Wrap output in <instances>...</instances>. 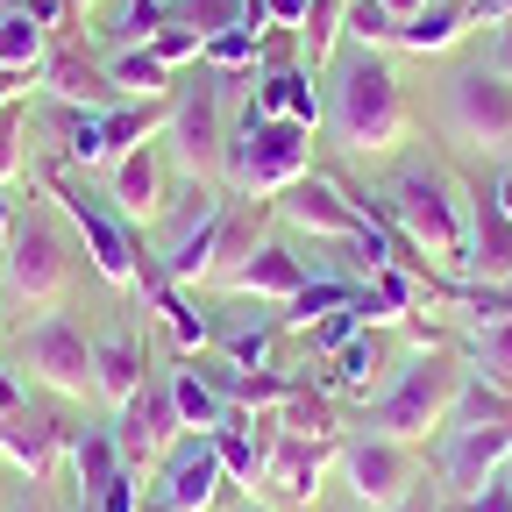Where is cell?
Masks as SVG:
<instances>
[{"label": "cell", "instance_id": "47", "mask_svg": "<svg viewBox=\"0 0 512 512\" xmlns=\"http://www.w3.org/2000/svg\"><path fill=\"white\" fill-rule=\"evenodd\" d=\"M392 512H441V498H434V484H413V491H406Z\"/></svg>", "mask_w": 512, "mask_h": 512}, {"label": "cell", "instance_id": "25", "mask_svg": "<svg viewBox=\"0 0 512 512\" xmlns=\"http://www.w3.org/2000/svg\"><path fill=\"white\" fill-rule=\"evenodd\" d=\"M64 456H72V491H79V505H86L93 491H107V484L128 470V463H121V441H114V427H72Z\"/></svg>", "mask_w": 512, "mask_h": 512}, {"label": "cell", "instance_id": "45", "mask_svg": "<svg viewBox=\"0 0 512 512\" xmlns=\"http://www.w3.org/2000/svg\"><path fill=\"white\" fill-rule=\"evenodd\" d=\"M22 406H29V384H22L8 363H0V413H22Z\"/></svg>", "mask_w": 512, "mask_h": 512}, {"label": "cell", "instance_id": "46", "mask_svg": "<svg viewBox=\"0 0 512 512\" xmlns=\"http://www.w3.org/2000/svg\"><path fill=\"white\" fill-rule=\"evenodd\" d=\"M470 15H477V29H484V22L505 29V22H512V0H470Z\"/></svg>", "mask_w": 512, "mask_h": 512}, {"label": "cell", "instance_id": "9", "mask_svg": "<svg viewBox=\"0 0 512 512\" xmlns=\"http://www.w3.org/2000/svg\"><path fill=\"white\" fill-rule=\"evenodd\" d=\"M15 363L29 384H43L57 399H93V335L72 313H36L15 335Z\"/></svg>", "mask_w": 512, "mask_h": 512}, {"label": "cell", "instance_id": "26", "mask_svg": "<svg viewBox=\"0 0 512 512\" xmlns=\"http://www.w3.org/2000/svg\"><path fill=\"white\" fill-rule=\"evenodd\" d=\"M171 406H178V420H185V434H221L228 420H235V406L214 392V384L200 377V370H192V356H178L171 370Z\"/></svg>", "mask_w": 512, "mask_h": 512}, {"label": "cell", "instance_id": "53", "mask_svg": "<svg viewBox=\"0 0 512 512\" xmlns=\"http://www.w3.org/2000/svg\"><path fill=\"white\" fill-rule=\"evenodd\" d=\"M15 512H50V505H43V498H22V505H15Z\"/></svg>", "mask_w": 512, "mask_h": 512}, {"label": "cell", "instance_id": "39", "mask_svg": "<svg viewBox=\"0 0 512 512\" xmlns=\"http://www.w3.org/2000/svg\"><path fill=\"white\" fill-rule=\"evenodd\" d=\"M356 335H363V313H356V299H349V306L320 313L313 328H306V349H313V356H335V349H342V342H356Z\"/></svg>", "mask_w": 512, "mask_h": 512}, {"label": "cell", "instance_id": "55", "mask_svg": "<svg viewBox=\"0 0 512 512\" xmlns=\"http://www.w3.org/2000/svg\"><path fill=\"white\" fill-rule=\"evenodd\" d=\"M235 512H271V505H256V498H242V505H235Z\"/></svg>", "mask_w": 512, "mask_h": 512}, {"label": "cell", "instance_id": "56", "mask_svg": "<svg viewBox=\"0 0 512 512\" xmlns=\"http://www.w3.org/2000/svg\"><path fill=\"white\" fill-rule=\"evenodd\" d=\"M441 512H463V505H441Z\"/></svg>", "mask_w": 512, "mask_h": 512}, {"label": "cell", "instance_id": "7", "mask_svg": "<svg viewBox=\"0 0 512 512\" xmlns=\"http://www.w3.org/2000/svg\"><path fill=\"white\" fill-rule=\"evenodd\" d=\"M228 93H235V86L214 79L207 64H200L185 86H171L164 143H171V157L185 164V178H200V185L221 178V150H228V121H221V107H228Z\"/></svg>", "mask_w": 512, "mask_h": 512}, {"label": "cell", "instance_id": "60", "mask_svg": "<svg viewBox=\"0 0 512 512\" xmlns=\"http://www.w3.org/2000/svg\"><path fill=\"white\" fill-rule=\"evenodd\" d=\"M0 463H8V456H0Z\"/></svg>", "mask_w": 512, "mask_h": 512}, {"label": "cell", "instance_id": "13", "mask_svg": "<svg viewBox=\"0 0 512 512\" xmlns=\"http://www.w3.org/2000/svg\"><path fill=\"white\" fill-rule=\"evenodd\" d=\"M178 434H185V420H178V406H171V377H164V370H150V377H143V392L114 413L121 463H128V470H150V463H164L171 448H178Z\"/></svg>", "mask_w": 512, "mask_h": 512}, {"label": "cell", "instance_id": "44", "mask_svg": "<svg viewBox=\"0 0 512 512\" xmlns=\"http://www.w3.org/2000/svg\"><path fill=\"white\" fill-rule=\"evenodd\" d=\"M264 8H271V29H292V36H299V22H306L313 0H264Z\"/></svg>", "mask_w": 512, "mask_h": 512}, {"label": "cell", "instance_id": "29", "mask_svg": "<svg viewBox=\"0 0 512 512\" xmlns=\"http://www.w3.org/2000/svg\"><path fill=\"white\" fill-rule=\"evenodd\" d=\"M50 43H57V36H50L29 8H15V0L0 8V72H8V79H36L43 57H50Z\"/></svg>", "mask_w": 512, "mask_h": 512}, {"label": "cell", "instance_id": "27", "mask_svg": "<svg viewBox=\"0 0 512 512\" xmlns=\"http://www.w3.org/2000/svg\"><path fill=\"white\" fill-rule=\"evenodd\" d=\"M384 377V342L377 328H363L356 342H342L328 356V370H320V392H335V399H370V384Z\"/></svg>", "mask_w": 512, "mask_h": 512}, {"label": "cell", "instance_id": "4", "mask_svg": "<svg viewBox=\"0 0 512 512\" xmlns=\"http://www.w3.org/2000/svg\"><path fill=\"white\" fill-rule=\"evenodd\" d=\"M164 114H171V100H121V107L50 100V107H43V128L57 136V164H64V171H107L121 150L164 136Z\"/></svg>", "mask_w": 512, "mask_h": 512}, {"label": "cell", "instance_id": "52", "mask_svg": "<svg viewBox=\"0 0 512 512\" xmlns=\"http://www.w3.org/2000/svg\"><path fill=\"white\" fill-rule=\"evenodd\" d=\"M93 8H107V0H72V15H79V22H86Z\"/></svg>", "mask_w": 512, "mask_h": 512}, {"label": "cell", "instance_id": "41", "mask_svg": "<svg viewBox=\"0 0 512 512\" xmlns=\"http://www.w3.org/2000/svg\"><path fill=\"white\" fill-rule=\"evenodd\" d=\"M22 128H29V114L8 100V107H0V192L22 178Z\"/></svg>", "mask_w": 512, "mask_h": 512}, {"label": "cell", "instance_id": "17", "mask_svg": "<svg viewBox=\"0 0 512 512\" xmlns=\"http://www.w3.org/2000/svg\"><path fill=\"white\" fill-rule=\"evenodd\" d=\"M505 456H512V427H441L434 477H441L448 498H470L484 477H498Z\"/></svg>", "mask_w": 512, "mask_h": 512}, {"label": "cell", "instance_id": "30", "mask_svg": "<svg viewBox=\"0 0 512 512\" xmlns=\"http://www.w3.org/2000/svg\"><path fill=\"white\" fill-rule=\"evenodd\" d=\"M100 64H107V79H114L121 100H171V72L157 64L150 43H136V50H107Z\"/></svg>", "mask_w": 512, "mask_h": 512}, {"label": "cell", "instance_id": "35", "mask_svg": "<svg viewBox=\"0 0 512 512\" xmlns=\"http://www.w3.org/2000/svg\"><path fill=\"white\" fill-rule=\"evenodd\" d=\"M448 427H512V392H498V384H484L470 370V384H463L456 413H448Z\"/></svg>", "mask_w": 512, "mask_h": 512}, {"label": "cell", "instance_id": "59", "mask_svg": "<svg viewBox=\"0 0 512 512\" xmlns=\"http://www.w3.org/2000/svg\"><path fill=\"white\" fill-rule=\"evenodd\" d=\"M0 427H8V413H0Z\"/></svg>", "mask_w": 512, "mask_h": 512}, {"label": "cell", "instance_id": "23", "mask_svg": "<svg viewBox=\"0 0 512 512\" xmlns=\"http://www.w3.org/2000/svg\"><path fill=\"white\" fill-rule=\"evenodd\" d=\"M64 441H72V427H64L57 413H8V427H0V456H8L29 484H43L50 470H57V456H64Z\"/></svg>", "mask_w": 512, "mask_h": 512}, {"label": "cell", "instance_id": "49", "mask_svg": "<svg viewBox=\"0 0 512 512\" xmlns=\"http://www.w3.org/2000/svg\"><path fill=\"white\" fill-rule=\"evenodd\" d=\"M491 72H505V79H512V22L498 29V50H491Z\"/></svg>", "mask_w": 512, "mask_h": 512}, {"label": "cell", "instance_id": "8", "mask_svg": "<svg viewBox=\"0 0 512 512\" xmlns=\"http://www.w3.org/2000/svg\"><path fill=\"white\" fill-rule=\"evenodd\" d=\"M72 271H79V256H72V242H64V228L36 221V214H15L8 256H0V292L50 313L64 292H72Z\"/></svg>", "mask_w": 512, "mask_h": 512}, {"label": "cell", "instance_id": "3", "mask_svg": "<svg viewBox=\"0 0 512 512\" xmlns=\"http://www.w3.org/2000/svg\"><path fill=\"white\" fill-rule=\"evenodd\" d=\"M328 136L349 150V157H384L413 136V107L399 93V72L384 50H356L342 72H335V93H328Z\"/></svg>", "mask_w": 512, "mask_h": 512}, {"label": "cell", "instance_id": "24", "mask_svg": "<svg viewBox=\"0 0 512 512\" xmlns=\"http://www.w3.org/2000/svg\"><path fill=\"white\" fill-rule=\"evenodd\" d=\"M470 29H477L470 0H427L420 15H406V22H399V43H392V50H413V57H441V50H456V43H463Z\"/></svg>", "mask_w": 512, "mask_h": 512}, {"label": "cell", "instance_id": "36", "mask_svg": "<svg viewBox=\"0 0 512 512\" xmlns=\"http://www.w3.org/2000/svg\"><path fill=\"white\" fill-rule=\"evenodd\" d=\"M342 36H356V50H392L399 15L384 8V0H342Z\"/></svg>", "mask_w": 512, "mask_h": 512}, {"label": "cell", "instance_id": "21", "mask_svg": "<svg viewBox=\"0 0 512 512\" xmlns=\"http://www.w3.org/2000/svg\"><path fill=\"white\" fill-rule=\"evenodd\" d=\"M150 370H157V363H150V349L136 342V328H107V335H93V399H107L114 413L143 392Z\"/></svg>", "mask_w": 512, "mask_h": 512}, {"label": "cell", "instance_id": "11", "mask_svg": "<svg viewBox=\"0 0 512 512\" xmlns=\"http://www.w3.org/2000/svg\"><path fill=\"white\" fill-rule=\"evenodd\" d=\"M278 221H292L299 235H313V242H335V249H349L377 214L370 207H356V192L342 185V178H320V171H306V178H292L285 192H278Z\"/></svg>", "mask_w": 512, "mask_h": 512}, {"label": "cell", "instance_id": "43", "mask_svg": "<svg viewBox=\"0 0 512 512\" xmlns=\"http://www.w3.org/2000/svg\"><path fill=\"white\" fill-rule=\"evenodd\" d=\"M456 505H463V512H512V491H505L498 477H484V484H477L470 498H456Z\"/></svg>", "mask_w": 512, "mask_h": 512}, {"label": "cell", "instance_id": "12", "mask_svg": "<svg viewBox=\"0 0 512 512\" xmlns=\"http://www.w3.org/2000/svg\"><path fill=\"white\" fill-rule=\"evenodd\" d=\"M448 128L456 143L470 150H491V157H512V79L505 72H456L448 79Z\"/></svg>", "mask_w": 512, "mask_h": 512}, {"label": "cell", "instance_id": "54", "mask_svg": "<svg viewBox=\"0 0 512 512\" xmlns=\"http://www.w3.org/2000/svg\"><path fill=\"white\" fill-rule=\"evenodd\" d=\"M498 484H505V491H512V456H505V463H498Z\"/></svg>", "mask_w": 512, "mask_h": 512}, {"label": "cell", "instance_id": "50", "mask_svg": "<svg viewBox=\"0 0 512 512\" xmlns=\"http://www.w3.org/2000/svg\"><path fill=\"white\" fill-rule=\"evenodd\" d=\"M8 235H15V207H8V192H0V256H8Z\"/></svg>", "mask_w": 512, "mask_h": 512}, {"label": "cell", "instance_id": "58", "mask_svg": "<svg viewBox=\"0 0 512 512\" xmlns=\"http://www.w3.org/2000/svg\"><path fill=\"white\" fill-rule=\"evenodd\" d=\"M0 335H8V320H0Z\"/></svg>", "mask_w": 512, "mask_h": 512}, {"label": "cell", "instance_id": "28", "mask_svg": "<svg viewBox=\"0 0 512 512\" xmlns=\"http://www.w3.org/2000/svg\"><path fill=\"white\" fill-rule=\"evenodd\" d=\"M278 313L264 320H242V313H214V356L242 363V370H271V349H278Z\"/></svg>", "mask_w": 512, "mask_h": 512}, {"label": "cell", "instance_id": "31", "mask_svg": "<svg viewBox=\"0 0 512 512\" xmlns=\"http://www.w3.org/2000/svg\"><path fill=\"white\" fill-rule=\"evenodd\" d=\"M456 349L477 363V377H484V384L512 392V313H505V320H484V328H470Z\"/></svg>", "mask_w": 512, "mask_h": 512}, {"label": "cell", "instance_id": "1", "mask_svg": "<svg viewBox=\"0 0 512 512\" xmlns=\"http://www.w3.org/2000/svg\"><path fill=\"white\" fill-rule=\"evenodd\" d=\"M356 200L392 228L420 264H434V271H456V278H470V192H463V178L456 171H441V164H406L392 185L377 192H356Z\"/></svg>", "mask_w": 512, "mask_h": 512}, {"label": "cell", "instance_id": "40", "mask_svg": "<svg viewBox=\"0 0 512 512\" xmlns=\"http://www.w3.org/2000/svg\"><path fill=\"white\" fill-rule=\"evenodd\" d=\"M150 50H157V64H164V72H178V64H200L207 36H200V29H185V22H164V29L150 36Z\"/></svg>", "mask_w": 512, "mask_h": 512}, {"label": "cell", "instance_id": "2", "mask_svg": "<svg viewBox=\"0 0 512 512\" xmlns=\"http://www.w3.org/2000/svg\"><path fill=\"white\" fill-rule=\"evenodd\" d=\"M463 384H470V356L456 342H413V356L392 370V384L363 406V427L392 434V441H427L448 427Z\"/></svg>", "mask_w": 512, "mask_h": 512}, {"label": "cell", "instance_id": "51", "mask_svg": "<svg viewBox=\"0 0 512 512\" xmlns=\"http://www.w3.org/2000/svg\"><path fill=\"white\" fill-rule=\"evenodd\" d=\"M384 8H392V15L406 22V15H420V8H427V0H384Z\"/></svg>", "mask_w": 512, "mask_h": 512}, {"label": "cell", "instance_id": "20", "mask_svg": "<svg viewBox=\"0 0 512 512\" xmlns=\"http://www.w3.org/2000/svg\"><path fill=\"white\" fill-rule=\"evenodd\" d=\"M306 278H313V271H306V256H299L292 242L264 235V242H256V249L242 256V264H235V271L221 278V285H228L235 299H278V306H285V299H292V292H299Z\"/></svg>", "mask_w": 512, "mask_h": 512}, {"label": "cell", "instance_id": "37", "mask_svg": "<svg viewBox=\"0 0 512 512\" xmlns=\"http://www.w3.org/2000/svg\"><path fill=\"white\" fill-rule=\"evenodd\" d=\"M342 43V0H313L306 22H299V50H306V72H320V64L335 57Z\"/></svg>", "mask_w": 512, "mask_h": 512}, {"label": "cell", "instance_id": "19", "mask_svg": "<svg viewBox=\"0 0 512 512\" xmlns=\"http://www.w3.org/2000/svg\"><path fill=\"white\" fill-rule=\"evenodd\" d=\"M36 86H43L50 100H72V107H121V93H114V79H107V64L86 57L79 36H57V43H50Z\"/></svg>", "mask_w": 512, "mask_h": 512}, {"label": "cell", "instance_id": "57", "mask_svg": "<svg viewBox=\"0 0 512 512\" xmlns=\"http://www.w3.org/2000/svg\"><path fill=\"white\" fill-rule=\"evenodd\" d=\"M313 512H335V505H313Z\"/></svg>", "mask_w": 512, "mask_h": 512}, {"label": "cell", "instance_id": "14", "mask_svg": "<svg viewBox=\"0 0 512 512\" xmlns=\"http://www.w3.org/2000/svg\"><path fill=\"white\" fill-rule=\"evenodd\" d=\"M221 491H228V470L214 456V434H178V448L157 463L150 512H207Z\"/></svg>", "mask_w": 512, "mask_h": 512}, {"label": "cell", "instance_id": "32", "mask_svg": "<svg viewBox=\"0 0 512 512\" xmlns=\"http://www.w3.org/2000/svg\"><path fill=\"white\" fill-rule=\"evenodd\" d=\"M356 292H363L356 278H306V285H299V292L285 299V313H278V328H299V335H306V328H313L320 313H335V306H349Z\"/></svg>", "mask_w": 512, "mask_h": 512}, {"label": "cell", "instance_id": "48", "mask_svg": "<svg viewBox=\"0 0 512 512\" xmlns=\"http://www.w3.org/2000/svg\"><path fill=\"white\" fill-rule=\"evenodd\" d=\"M491 200L512 214V157H505V164H498V178H491Z\"/></svg>", "mask_w": 512, "mask_h": 512}, {"label": "cell", "instance_id": "22", "mask_svg": "<svg viewBox=\"0 0 512 512\" xmlns=\"http://www.w3.org/2000/svg\"><path fill=\"white\" fill-rule=\"evenodd\" d=\"M463 192H470V278L505 285L512 278V214L491 200V185H463Z\"/></svg>", "mask_w": 512, "mask_h": 512}, {"label": "cell", "instance_id": "15", "mask_svg": "<svg viewBox=\"0 0 512 512\" xmlns=\"http://www.w3.org/2000/svg\"><path fill=\"white\" fill-rule=\"evenodd\" d=\"M136 306L143 313H157V328L171 335V349L178 356H200V349H214V313H200L185 299V285H171V271L157 264V249H143V264H136Z\"/></svg>", "mask_w": 512, "mask_h": 512}, {"label": "cell", "instance_id": "10", "mask_svg": "<svg viewBox=\"0 0 512 512\" xmlns=\"http://www.w3.org/2000/svg\"><path fill=\"white\" fill-rule=\"evenodd\" d=\"M342 484L356 505L370 512H392L413 484H420V456H413V441H392V434H342V456H335Z\"/></svg>", "mask_w": 512, "mask_h": 512}, {"label": "cell", "instance_id": "33", "mask_svg": "<svg viewBox=\"0 0 512 512\" xmlns=\"http://www.w3.org/2000/svg\"><path fill=\"white\" fill-rule=\"evenodd\" d=\"M256 50H264V36H249V29H221V36H207L200 64H207L214 79H228V86H249V79H256Z\"/></svg>", "mask_w": 512, "mask_h": 512}, {"label": "cell", "instance_id": "42", "mask_svg": "<svg viewBox=\"0 0 512 512\" xmlns=\"http://www.w3.org/2000/svg\"><path fill=\"white\" fill-rule=\"evenodd\" d=\"M79 512H143V470H121L107 491H93Z\"/></svg>", "mask_w": 512, "mask_h": 512}, {"label": "cell", "instance_id": "6", "mask_svg": "<svg viewBox=\"0 0 512 512\" xmlns=\"http://www.w3.org/2000/svg\"><path fill=\"white\" fill-rule=\"evenodd\" d=\"M43 200H57V214L72 221L79 249H86V264L107 278V285H136V264H143V228H128L100 192H86L64 164H43Z\"/></svg>", "mask_w": 512, "mask_h": 512}, {"label": "cell", "instance_id": "34", "mask_svg": "<svg viewBox=\"0 0 512 512\" xmlns=\"http://www.w3.org/2000/svg\"><path fill=\"white\" fill-rule=\"evenodd\" d=\"M164 22H171V0H121L114 22H107L100 36H107V50H136V43H150Z\"/></svg>", "mask_w": 512, "mask_h": 512}, {"label": "cell", "instance_id": "38", "mask_svg": "<svg viewBox=\"0 0 512 512\" xmlns=\"http://www.w3.org/2000/svg\"><path fill=\"white\" fill-rule=\"evenodd\" d=\"M171 22L200 29V36H221V29H242V0H171Z\"/></svg>", "mask_w": 512, "mask_h": 512}, {"label": "cell", "instance_id": "5", "mask_svg": "<svg viewBox=\"0 0 512 512\" xmlns=\"http://www.w3.org/2000/svg\"><path fill=\"white\" fill-rule=\"evenodd\" d=\"M313 171V128L306 121H264V114H235L228 150H221V178L242 200H278L292 178Z\"/></svg>", "mask_w": 512, "mask_h": 512}, {"label": "cell", "instance_id": "16", "mask_svg": "<svg viewBox=\"0 0 512 512\" xmlns=\"http://www.w3.org/2000/svg\"><path fill=\"white\" fill-rule=\"evenodd\" d=\"M107 171H114V178H107V207H114L128 228L164 221V207H171V185H164V136H150V143H136V150H121Z\"/></svg>", "mask_w": 512, "mask_h": 512}, {"label": "cell", "instance_id": "18", "mask_svg": "<svg viewBox=\"0 0 512 512\" xmlns=\"http://www.w3.org/2000/svg\"><path fill=\"white\" fill-rule=\"evenodd\" d=\"M342 456V441H320V434H292L278 427V448H271V463H264V491H278L285 505H320V477L335 470Z\"/></svg>", "mask_w": 512, "mask_h": 512}]
</instances>
